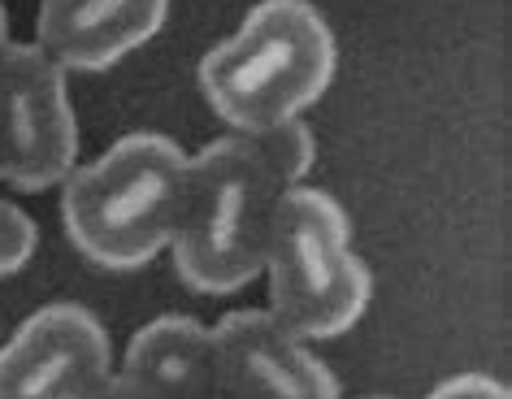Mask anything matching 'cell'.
<instances>
[{
  "instance_id": "4fadbf2b",
  "label": "cell",
  "mask_w": 512,
  "mask_h": 399,
  "mask_svg": "<svg viewBox=\"0 0 512 399\" xmlns=\"http://www.w3.org/2000/svg\"><path fill=\"white\" fill-rule=\"evenodd\" d=\"M9 44V14H5V5H0V48Z\"/></svg>"
},
{
  "instance_id": "9c48e42d",
  "label": "cell",
  "mask_w": 512,
  "mask_h": 399,
  "mask_svg": "<svg viewBox=\"0 0 512 399\" xmlns=\"http://www.w3.org/2000/svg\"><path fill=\"white\" fill-rule=\"evenodd\" d=\"M122 373L152 399H209L217 395L213 330L191 317H157L135 330Z\"/></svg>"
},
{
  "instance_id": "7a4b0ae2",
  "label": "cell",
  "mask_w": 512,
  "mask_h": 399,
  "mask_svg": "<svg viewBox=\"0 0 512 399\" xmlns=\"http://www.w3.org/2000/svg\"><path fill=\"white\" fill-rule=\"evenodd\" d=\"M335 79V35L309 0H261L200 61V92L230 131L304 118Z\"/></svg>"
},
{
  "instance_id": "5bb4252c",
  "label": "cell",
  "mask_w": 512,
  "mask_h": 399,
  "mask_svg": "<svg viewBox=\"0 0 512 399\" xmlns=\"http://www.w3.org/2000/svg\"><path fill=\"white\" fill-rule=\"evenodd\" d=\"M209 399H226V395H222V391H217V395H209Z\"/></svg>"
},
{
  "instance_id": "7c38bea8",
  "label": "cell",
  "mask_w": 512,
  "mask_h": 399,
  "mask_svg": "<svg viewBox=\"0 0 512 399\" xmlns=\"http://www.w3.org/2000/svg\"><path fill=\"white\" fill-rule=\"evenodd\" d=\"M87 399H152V395L144 391V386H135L131 378H126V373H109V378L100 382Z\"/></svg>"
},
{
  "instance_id": "8fae6325",
  "label": "cell",
  "mask_w": 512,
  "mask_h": 399,
  "mask_svg": "<svg viewBox=\"0 0 512 399\" xmlns=\"http://www.w3.org/2000/svg\"><path fill=\"white\" fill-rule=\"evenodd\" d=\"M426 399H512L508 386L491 378V373H456V378L439 382Z\"/></svg>"
},
{
  "instance_id": "3957f363",
  "label": "cell",
  "mask_w": 512,
  "mask_h": 399,
  "mask_svg": "<svg viewBox=\"0 0 512 399\" xmlns=\"http://www.w3.org/2000/svg\"><path fill=\"white\" fill-rule=\"evenodd\" d=\"M291 183L265 161L252 135L230 131L187 157L183 222L170 243L191 291L230 295L261 278L274 209Z\"/></svg>"
},
{
  "instance_id": "5b68a950",
  "label": "cell",
  "mask_w": 512,
  "mask_h": 399,
  "mask_svg": "<svg viewBox=\"0 0 512 399\" xmlns=\"http://www.w3.org/2000/svg\"><path fill=\"white\" fill-rule=\"evenodd\" d=\"M79 165V118L66 70L44 48H0V183L48 191Z\"/></svg>"
},
{
  "instance_id": "277c9868",
  "label": "cell",
  "mask_w": 512,
  "mask_h": 399,
  "mask_svg": "<svg viewBox=\"0 0 512 399\" xmlns=\"http://www.w3.org/2000/svg\"><path fill=\"white\" fill-rule=\"evenodd\" d=\"M261 274L270 282V313L304 343L348 334L374 291L343 204L309 183L278 200Z\"/></svg>"
},
{
  "instance_id": "6da1fadb",
  "label": "cell",
  "mask_w": 512,
  "mask_h": 399,
  "mask_svg": "<svg viewBox=\"0 0 512 399\" xmlns=\"http://www.w3.org/2000/svg\"><path fill=\"white\" fill-rule=\"evenodd\" d=\"M187 148L170 135L135 131L61 183L70 243L100 269H144L170 248L187 200Z\"/></svg>"
},
{
  "instance_id": "8992f818",
  "label": "cell",
  "mask_w": 512,
  "mask_h": 399,
  "mask_svg": "<svg viewBox=\"0 0 512 399\" xmlns=\"http://www.w3.org/2000/svg\"><path fill=\"white\" fill-rule=\"evenodd\" d=\"M109 373L105 326L70 300L44 304L0 347V399H87Z\"/></svg>"
},
{
  "instance_id": "ba28073f",
  "label": "cell",
  "mask_w": 512,
  "mask_h": 399,
  "mask_svg": "<svg viewBox=\"0 0 512 399\" xmlns=\"http://www.w3.org/2000/svg\"><path fill=\"white\" fill-rule=\"evenodd\" d=\"M165 18L170 0H40L35 48L66 74H100L144 48Z\"/></svg>"
},
{
  "instance_id": "52a82bcc",
  "label": "cell",
  "mask_w": 512,
  "mask_h": 399,
  "mask_svg": "<svg viewBox=\"0 0 512 399\" xmlns=\"http://www.w3.org/2000/svg\"><path fill=\"white\" fill-rule=\"evenodd\" d=\"M217 391L226 399H339L326 360L270 308H239L213 326Z\"/></svg>"
},
{
  "instance_id": "30bf717a",
  "label": "cell",
  "mask_w": 512,
  "mask_h": 399,
  "mask_svg": "<svg viewBox=\"0 0 512 399\" xmlns=\"http://www.w3.org/2000/svg\"><path fill=\"white\" fill-rule=\"evenodd\" d=\"M35 222L18 209L14 200H0V282L14 278L35 256Z\"/></svg>"
}]
</instances>
